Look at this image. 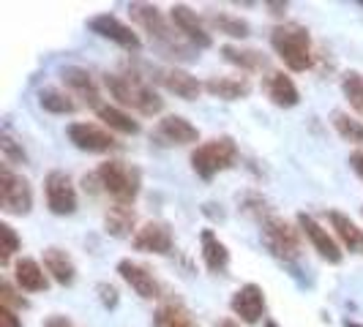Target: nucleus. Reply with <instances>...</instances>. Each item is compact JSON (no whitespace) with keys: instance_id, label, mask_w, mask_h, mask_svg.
Wrapping results in <instances>:
<instances>
[{"instance_id":"f257e3e1","label":"nucleus","mask_w":363,"mask_h":327,"mask_svg":"<svg viewBox=\"0 0 363 327\" xmlns=\"http://www.w3.org/2000/svg\"><path fill=\"white\" fill-rule=\"evenodd\" d=\"M104 88L109 91V96L118 101V107L134 109L137 115L153 117L164 112V98L159 96V91L153 88L150 76L140 71V69H121V71L104 74Z\"/></svg>"},{"instance_id":"f03ea898","label":"nucleus","mask_w":363,"mask_h":327,"mask_svg":"<svg viewBox=\"0 0 363 327\" xmlns=\"http://www.w3.org/2000/svg\"><path fill=\"white\" fill-rule=\"evenodd\" d=\"M128 14L131 19L143 28L150 38V44L164 54V57H172V60H189L194 57V47H189L181 38V33L175 30L172 19L164 17L162 8L153 6V3H131L128 6Z\"/></svg>"},{"instance_id":"7ed1b4c3","label":"nucleus","mask_w":363,"mask_h":327,"mask_svg":"<svg viewBox=\"0 0 363 327\" xmlns=\"http://www.w3.org/2000/svg\"><path fill=\"white\" fill-rule=\"evenodd\" d=\"M271 50L284 63L287 71L303 74L314 66L311 33L301 22H279L271 30Z\"/></svg>"},{"instance_id":"20e7f679","label":"nucleus","mask_w":363,"mask_h":327,"mask_svg":"<svg viewBox=\"0 0 363 327\" xmlns=\"http://www.w3.org/2000/svg\"><path fill=\"white\" fill-rule=\"evenodd\" d=\"M96 178L101 185V194L112 200V205H128L134 202L143 191V169L137 164L123 161V159H107L96 166Z\"/></svg>"},{"instance_id":"39448f33","label":"nucleus","mask_w":363,"mask_h":327,"mask_svg":"<svg viewBox=\"0 0 363 327\" xmlns=\"http://www.w3.org/2000/svg\"><path fill=\"white\" fill-rule=\"evenodd\" d=\"M259 237H262V246L268 248V254L273 259H279L281 265L295 268L301 262V256H303L301 237H303V232L298 229V224L273 213L265 221H259Z\"/></svg>"},{"instance_id":"423d86ee","label":"nucleus","mask_w":363,"mask_h":327,"mask_svg":"<svg viewBox=\"0 0 363 327\" xmlns=\"http://www.w3.org/2000/svg\"><path fill=\"white\" fill-rule=\"evenodd\" d=\"M238 142L230 134H221L213 139H205L191 150L189 164L200 180H213L218 172H227L238 164Z\"/></svg>"},{"instance_id":"0eeeda50","label":"nucleus","mask_w":363,"mask_h":327,"mask_svg":"<svg viewBox=\"0 0 363 327\" xmlns=\"http://www.w3.org/2000/svg\"><path fill=\"white\" fill-rule=\"evenodd\" d=\"M0 210L6 216H28L33 210V185L9 164L0 166Z\"/></svg>"},{"instance_id":"6e6552de","label":"nucleus","mask_w":363,"mask_h":327,"mask_svg":"<svg viewBox=\"0 0 363 327\" xmlns=\"http://www.w3.org/2000/svg\"><path fill=\"white\" fill-rule=\"evenodd\" d=\"M66 137H69V142H72L77 150L93 153V156L118 153V150L123 147L118 142V137H115L107 126H99V123H91V120L69 123V126H66Z\"/></svg>"},{"instance_id":"1a4fd4ad","label":"nucleus","mask_w":363,"mask_h":327,"mask_svg":"<svg viewBox=\"0 0 363 327\" xmlns=\"http://www.w3.org/2000/svg\"><path fill=\"white\" fill-rule=\"evenodd\" d=\"M44 202L52 216H74L79 207V194L72 175L63 169H52L44 178Z\"/></svg>"},{"instance_id":"9d476101","label":"nucleus","mask_w":363,"mask_h":327,"mask_svg":"<svg viewBox=\"0 0 363 327\" xmlns=\"http://www.w3.org/2000/svg\"><path fill=\"white\" fill-rule=\"evenodd\" d=\"M169 19H172V25H175V30L181 33L183 41H186L189 47H194L197 52L213 47V33H211L208 22H205V17H200L191 6L175 3V6L169 8Z\"/></svg>"},{"instance_id":"9b49d317","label":"nucleus","mask_w":363,"mask_h":327,"mask_svg":"<svg viewBox=\"0 0 363 327\" xmlns=\"http://www.w3.org/2000/svg\"><path fill=\"white\" fill-rule=\"evenodd\" d=\"M150 142H156L159 147H197L200 128L183 115H164L150 131Z\"/></svg>"},{"instance_id":"f8f14e48","label":"nucleus","mask_w":363,"mask_h":327,"mask_svg":"<svg viewBox=\"0 0 363 327\" xmlns=\"http://www.w3.org/2000/svg\"><path fill=\"white\" fill-rule=\"evenodd\" d=\"M298 229L303 232V237L311 243V248L320 254V259H325L328 265H342L345 259V248L339 246V240L333 237V232H328L325 226L311 216V213H298L295 216Z\"/></svg>"},{"instance_id":"ddd939ff","label":"nucleus","mask_w":363,"mask_h":327,"mask_svg":"<svg viewBox=\"0 0 363 327\" xmlns=\"http://www.w3.org/2000/svg\"><path fill=\"white\" fill-rule=\"evenodd\" d=\"M88 30L96 33L99 38H107L112 44H118L121 50H126V52H140L143 50V38L140 33L126 25L121 17H115V14H96V17L88 19Z\"/></svg>"},{"instance_id":"4468645a","label":"nucleus","mask_w":363,"mask_h":327,"mask_svg":"<svg viewBox=\"0 0 363 327\" xmlns=\"http://www.w3.org/2000/svg\"><path fill=\"white\" fill-rule=\"evenodd\" d=\"M230 311L243 325H259L268 311V297L259 284H243L230 297Z\"/></svg>"},{"instance_id":"2eb2a0df","label":"nucleus","mask_w":363,"mask_h":327,"mask_svg":"<svg viewBox=\"0 0 363 327\" xmlns=\"http://www.w3.org/2000/svg\"><path fill=\"white\" fill-rule=\"evenodd\" d=\"M150 82L162 85L164 91L172 93V96H178V98H183V101H197L202 93H205V82H200L194 74H189L186 69H178V66L153 69Z\"/></svg>"},{"instance_id":"dca6fc26","label":"nucleus","mask_w":363,"mask_h":327,"mask_svg":"<svg viewBox=\"0 0 363 327\" xmlns=\"http://www.w3.org/2000/svg\"><path fill=\"white\" fill-rule=\"evenodd\" d=\"M131 246H134V251H143V254L167 256L175 251V232L167 221H145L134 232Z\"/></svg>"},{"instance_id":"f3484780","label":"nucleus","mask_w":363,"mask_h":327,"mask_svg":"<svg viewBox=\"0 0 363 327\" xmlns=\"http://www.w3.org/2000/svg\"><path fill=\"white\" fill-rule=\"evenodd\" d=\"M118 275L143 300H162L164 297V287L162 281L156 278V272L150 270L147 265H143V262H137V259H121L118 262Z\"/></svg>"},{"instance_id":"a211bd4d","label":"nucleus","mask_w":363,"mask_h":327,"mask_svg":"<svg viewBox=\"0 0 363 327\" xmlns=\"http://www.w3.org/2000/svg\"><path fill=\"white\" fill-rule=\"evenodd\" d=\"M60 82L66 85V91L72 93L74 98H79L85 107L91 109H99L104 107V101H101V88H99V82L93 79V74L88 69H82V66H66L63 71H60Z\"/></svg>"},{"instance_id":"6ab92c4d","label":"nucleus","mask_w":363,"mask_h":327,"mask_svg":"<svg viewBox=\"0 0 363 327\" xmlns=\"http://www.w3.org/2000/svg\"><path fill=\"white\" fill-rule=\"evenodd\" d=\"M262 93L268 96V101H271L273 107L279 109H292L301 104V91H298L295 79L284 69L265 71V76H262Z\"/></svg>"},{"instance_id":"aec40b11","label":"nucleus","mask_w":363,"mask_h":327,"mask_svg":"<svg viewBox=\"0 0 363 327\" xmlns=\"http://www.w3.org/2000/svg\"><path fill=\"white\" fill-rule=\"evenodd\" d=\"M205 93L218 101H243L252 96V79L246 74H213L205 79Z\"/></svg>"},{"instance_id":"412c9836","label":"nucleus","mask_w":363,"mask_h":327,"mask_svg":"<svg viewBox=\"0 0 363 327\" xmlns=\"http://www.w3.org/2000/svg\"><path fill=\"white\" fill-rule=\"evenodd\" d=\"M41 265L57 287H72L77 281V265H74L72 254L60 246H47L41 254Z\"/></svg>"},{"instance_id":"4be33fe9","label":"nucleus","mask_w":363,"mask_h":327,"mask_svg":"<svg viewBox=\"0 0 363 327\" xmlns=\"http://www.w3.org/2000/svg\"><path fill=\"white\" fill-rule=\"evenodd\" d=\"M328 224H330V232L345 251L363 256V229L352 218L339 213V210H328Z\"/></svg>"},{"instance_id":"5701e85b","label":"nucleus","mask_w":363,"mask_h":327,"mask_svg":"<svg viewBox=\"0 0 363 327\" xmlns=\"http://www.w3.org/2000/svg\"><path fill=\"white\" fill-rule=\"evenodd\" d=\"M218 54L230 63V66H235L240 74H259V71H271L268 69V57L255 50V47H240V44H224Z\"/></svg>"},{"instance_id":"b1692460","label":"nucleus","mask_w":363,"mask_h":327,"mask_svg":"<svg viewBox=\"0 0 363 327\" xmlns=\"http://www.w3.org/2000/svg\"><path fill=\"white\" fill-rule=\"evenodd\" d=\"M200 256L205 268L213 275H224L230 270V248L224 240H218L213 229H202L200 232Z\"/></svg>"},{"instance_id":"393cba45","label":"nucleus","mask_w":363,"mask_h":327,"mask_svg":"<svg viewBox=\"0 0 363 327\" xmlns=\"http://www.w3.org/2000/svg\"><path fill=\"white\" fill-rule=\"evenodd\" d=\"M50 275L44 270V265L38 259H30V256H22L14 262V284H17L22 292H47L50 289Z\"/></svg>"},{"instance_id":"a878e982","label":"nucleus","mask_w":363,"mask_h":327,"mask_svg":"<svg viewBox=\"0 0 363 327\" xmlns=\"http://www.w3.org/2000/svg\"><path fill=\"white\" fill-rule=\"evenodd\" d=\"M99 115V120H101V126H107L112 134H123V137H137L143 126H140V120L128 112V109L118 107V104H104V107L96 112Z\"/></svg>"},{"instance_id":"bb28decb","label":"nucleus","mask_w":363,"mask_h":327,"mask_svg":"<svg viewBox=\"0 0 363 327\" xmlns=\"http://www.w3.org/2000/svg\"><path fill=\"white\" fill-rule=\"evenodd\" d=\"M205 22H208L211 33L216 30L221 36L235 38V41H243V38L252 36V25H249L246 19L230 14V11H208V14H205Z\"/></svg>"},{"instance_id":"cd10ccee","label":"nucleus","mask_w":363,"mask_h":327,"mask_svg":"<svg viewBox=\"0 0 363 327\" xmlns=\"http://www.w3.org/2000/svg\"><path fill=\"white\" fill-rule=\"evenodd\" d=\"M153 327H200L194 314L181 300H164L153 311Z\"/></svg>"},{"instance_id":"c85d7f7f","label":"nucleus","mask_w":363,"mask_h":327,"mask_svg":"<svg viewBox=\"0 0 363 327\" xmlns=\"http://www.w3.org/2000/svg\"><path fill=\"white\" fill-rule=\"evenodd\" d=\"M134 226H137V213H134V207H128V205H109L107 213H104V229H107V235L128 237L131 232H137Z\"/></svg>"},{"instance_id":"c756f323","label":"nucleus","mask_w":363,"mask_h":327,"mask_svg":"<svg viewBox=\"0 0 363 327\" xmlns=\"http://www.w3.org/2000/svg\"><path fill=\"white\" fill-rule=\"evenodd\" d=\"M38 107L44 109V112H50V115H74L77 112V101H74V96L66 88H41L38 91Z\"/></svg>"},{"instance_id":"7c9ffc66","label":"nucleus","mask_w":363,"mask_h":327,"mask_svg":"<svg viewBox=\"0 0 363 327\" xmlns=\"http://www.w3.org/2000/svg\"><path fill=\"white\" fill-rule=\"evenodd\" d=\"M330 123L336 128V134L350 142V145H355L358 150H363V120H358L355 115H350V112H333L330 115Z\"/></svg>"},{"instance_id":"2f4dec72","label":"nucleus","mask_w":363,"mask_h":327,"mask_svg":"<svg viewBox=\"0 0 363 327\" xmlns=\"http://www.w3.org/2000/svg\"><path fill=\"white\" fill-rule=\"evenodd\" d=\"M22 248V237L9 221H0V265H11V259Z\"/></svg>"},{"instance_id":"473e14b6","label":"nucleus","mask_w":363,"mask_h":327,"mask_svg":"<svg viewBox=\"0 0 363 327\" xmlns=\"http://www.w3.org/2000/svg\"><path fill=\"white\" fill-rule=\"evenodd\" d=\"M342 93H345L347 104L355 109L358 115H363V74L347 71L342 76Z\"/></svg>"},{"instance_id":"72a5a7b5","label":"nucleus","mask_w":363,"mask_h":327,"mask_svg":"<svg viewBox=\"0 0 363 327\" xmlns=\"http://www.w3.org/2000/svg\"><path fill=\"white\" fill-rule=\"evenodd\" d=\"M0 306L19 314V311L30 309V300L22 294V289H19L17 284H11L9 278H3V281H0Z\"/></svg>"},{"instance_id":"f704fd0d","label":"nucleus","mask_w":363,"mask_h":327,"mask_svg":"<svg viewBox=\"0 0 363 327\" xmlns=\"http://www.w3.org/2000/svg\"><path fill=\"white\" fill-rule=\"evenodd\" d=\"M240 210H243L246 216L257 218V221H265L268 216H273L271 202L265 200L262 194H257V191H246V194L240 197Z\"/></svg>"},{"instance_id":"c9c22d12","label":"nucleus","mask_w":363,"mask_h":327,"mask_svg":"<svg viewBox=\"0 0 363 327\" xmlns=\"http://www.w3.org/2000/svg\"><path fill=\"white\" fill-rule=\"evenodd\" d=\"M0 153H3V164H28V153H25V147L22 142H17L9 131H3L0 134Z\"/></svg>"},{"instance_id":"e433bc0d","label":"nucleus","mask_w":363,"mask_h":327,"mask_svg":"<svg viewBox=\"0 0 363 327\" xmlns=\"http://www.w3.org/2000/svg\"><path fill=\"white\" fill-rule=\"evenodd\" d=\"M96 294H99V303L107 311H115L118 303H121V292H118L115 284H109V281H99L96 284Z\"/></svg>"},{"instance_id":"4c0bfd02","label":"nucleus","mask_w":363,"mask_h":327,"mask_svg":"<svg viewBox=\"0 0 363 327\" xmlns=\"http://www.w3.org/2000/svg\"><path fill=\"white\" fill-rule=\"evenodd\" d=\"M0 327H22V319H19L17 311L0 306Z\"/></svg>"},{"instance_id":"58836bf2","label":"nucleus","mask_w":363,"mask_h":327,"mask_svg":"<svg viewBox=\"0 0 363 327\" xmlns=\"http://www.w3.org/2000/svg\"><path fill=\"white\" fill-rule=\"evenodd\" d=\"M44 327H77V325H74L69 316H63V314H50L44 319Z\"/></svg>"},{"instance_id":"ea45409f","label":"nucleus","mask_w":363,"mask_h":327,"mask_svg":"<svg viewBox=\"0 0 363 327\" xmlns=\"http://www.w3.org/2000/svg\"><path fill=\"white\" fill-rule=\"evenodd\" d=\"M350 169L358 175L363 180V150H355V153H350Z\"/></svg>"},{"instance_id":"a19ab883","label":"nucleus","mask_w":363,"mask_h":327,"mask_svg":"<svg viewBox=\"0 0 363 327\" xmlns=\"http://www.w3.org/2000/svg\"><path fill=\"white\" fill-rule=\"evenodd\" d=\"M265 8H271L273 17H281V14L290 8V3H265Z\"/></svg>"},{"instance_id":"79ce46f5","label":"nucleus","mask_w":363,"mask_h":327,"mask_svg":"<svg viewBox=\"0 0 363 327\" xmlns=\"http://www.w3.org/2000/svg\"><path fill=\"white\" fill-rule=\"evenodd\" d=\"M213 327H240V322H238V319H233V316H221V319H216V322H213Z\"/></svg>"},{"instance_id":"37998d69","label":"nucleus","mask_w":363,"mask_h":327,"mask_svg":"<svg viewBox=\"0 0 363 327\" xmlns=\"http://www.w3.org/2000/svg\"><path fill=\"white\" fill-rule=\"evenodd\" d=\"M342 327H363L361 322H355V319H345V322H342Z\"/></svg>"},{"instance_id":"c03bdc74","label":"nucleus","mask_w":363,"mask_h":327,"mask_svg":"<svg viewBox=\"0 0 363 327\" xmlns=\"http://www.w3.org/2000/svg\"><path fill=\"white\" fill-rule=\"evenodd\" d=\"M265 327H279V322L276 319H265Z\"/></svg>"},{"instance_id":"a18cd8bd","label":"nucleus","mask_w":363,"mask_h":327,"mask_svg":"<svg viewBox=\"0 0 363 327\" xmlns=\"http://www.w3.org/2000/svg\"><path fill=\"white\" fill-rule=\"evenodd\" d=\"M361 6H363V0H361Z\"/></svg>"},{"instance_id":"49530a36","label":"nucleus","mask_w":363,"mask_h":327,"mask_svg":"<svg viewBox=\"0 0 363 327\" xmlns=\"http://www.w3.org/2000/svg\"><path fill=\"white\" fill-rule=\"evenodd\" d=\"M361 213H363V207H361Z\"/></svg>"}]
</instances>
